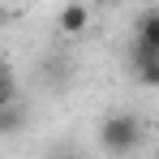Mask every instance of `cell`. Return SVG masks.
<instances>
[{
	"instance_id": "2",
	"label": "cell",
	"mask_w": 159,
	"mask_h": 159,
	"mask_svg": "<svg viewBox=\"0 0 159 159\" xmlns=\"http://www.w3.org/2000/svg\"><path fill=\"white\" fill-rule=\"evenodd\" d=\"M129 56H133V78L142 82V86H159V52L138 48V43H133Z\"/></svg>"
},
{
	"instance_id": "1",
	"label": "cell",
	"mask_w": 159,
	"mask_h": 159,
	"mask_svg": "<svg viewBox=\"0 0 159 159\" xmlns=\"http://www.w3.org/2000/svg\"><path fill=\"white\" fill-rule=\"evenodd\" d=\"M99 142H103V151H112V155H129L133 146L142 142V120L133 112H116V116H107L103 125H99Z\"/></svg>"
},
{
	"instance_id": "3",
	"label": "cell",
	"mask_w": 159,
	"mask_h": 159,
	"mask_svg": "<svg viewBox=\"0 0 159 159\" xmlns=\"http://www.w3.org/2000/svg\"><path fill=\"white\" fill-rule=\"evenodd\" d=\"M133 43H138V48H151V52H159V9L138 13V22H133Z\"/></svg>"
},
{
	"instance_id": "4",
	"label": "cell",
	"mask_w": 159,
	"mask_h": 159,
	"mask_svg": "<svg viewBox=\"0 0 159 159\" xmlns=\"http://www.w3.org/2000/svg\"><path fill=\"white\" fill-rule=\"evenodd\" d=\"M86 22H90V9H86V4H65L60 17H56V26L65 30V34H82Z\"/></svg>"
},
{
	"instance_id": "6",
	"label": "cell",
	"mask_w": 159,
	"mask_h": 159,
	"mask_svg": "<svg viewBox=\"0 0 159 159\" xmlns=\"http://www.w3.org/2000/svg\"><path fill=\"white\" fill-rule=\"evenodd\" d=\"M52 159H82V155H73V151H56Z\"/></svg>"
},
{
	"instance_id": "5",
	"label": "cell",
	"mask_w": 159,
	"mask_h": 159,
	"mask_svg": "<svg viewBox=\"0 0 159 159\" xmlns=\"http://www.w3.org/2000/svg\"><path fill=\"white\" fill-rule=\"evenodd\" d=\"M22 129V103H4L0 107V133H17Z\"/></svg>"
}]
</instances>
